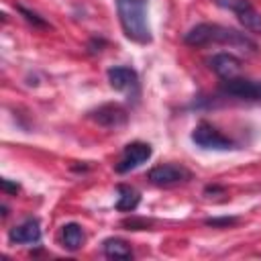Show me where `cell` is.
Here are the masks:
<instances>
[{"label": "cell", "mask_w": 261, "mask_h": 261, "mask_svg": "<svg viewBox=\"0 0 261 261\" xmlns=\"http://www.w3.org/2000/svg\"><path fill=\"white\" fill-rule=\"evenodd\" d=\"M116 192H118V200L114 204L116 210H120V212H133V210H137V206L141 202V194L133 186L118 184L116 186Z\"/></svg>", "instance_id": "obj_13"}, {"label": "cell", "mask_w": 261, "mask_h": 261, "mask_svg": "<svg viewBox=\"0 0 261 261\" xmlns=\"http://www.w3.org/2000/svg\"><path fill=\"white\" fill-rule=\"evenodd\" d=\"M220 94L247 100V102H261V80H247V77H228L220 84Z\"/></svg>", "instance_id": "obj_4"}, {"label": "cell", "mask_w": 261, "mask_h": 261, "mask_svg": "<svg viewBox=\"0 0 261 261\" xmlns=\"http://www.w3.org/2000/svg\"><path fill=\"white\" fill-rule=\"evenodd\" d=\"M104 45H106V41H104V39H98V37H94V39L88 43V51H90L92 55H94V53H100Z\"/></svg>", "instance_id": "obj_18"}, {"label": "cell", "mask_w": 261, "mask_h": 261, "mask_svg": "<svg viewBox=\"0 0 261 261\" xmlns=\"http://www.w3.org/2000/svg\"><path fill=\"white\" fill-rule=\"evenodd\" d=\"M184 43L190 47L228 45L232 49H241V51H249V53L257 51V43L247 33H241L232 27H224L218 22H200V24L192 27L184 35Z\"/></svg>", "instance_id": "obj_1"}, {"label": "cell", "mask_w": 261, "mask_h": 261, "mask_svg": "<svg viewBox=\"0 0 261 261\" xmlns=\"http://www.w3.org/2000/svg\"><path fill=\"white\" fill-rule=\"evenodd\" d=\"M8 241L12 245H35L41 241V224L37 218H27L8 230Z\"/></svg>", "instance_id": "obj_10"}, {"label": "cell", "mask_w": 261, "mask_h": 261, "mask_svg": "<svg viewBox=\"0 0 261 261\" xmlns=\"http://www.w3.org/2000/svg\"><path fill=\"white\" fill-rule=\"evenodd\" d=\"M147 177L155 186L169 188V186L184 184V181L192 179V171L188 167H184V165H177V163H161V165H155L147 173Z\"/></svg>", "instance_id": "obj_6"}, {"label": "cell", "mask_w": 261, "mask_h": 261, "mask_svg": "<svg viewBox=\"0 0 261 261\" xmlns=\"http://www.w3.org/2000/svg\"><path fill=\"white\" fill-rule=\"evenodd\" d=\"M192 141L202 147V149H208V151H230L234 149V141L228 139L226 135H222L214 124L206 122V120H200L194 130H192Z\"/></svg>", "instance_id": "obj_3"}, {"label": "cell", "mask_w": 261, "mask_h": 261, "mask_svg": "<svg viewBox=\"0 0 261 261\" xmlns=\"http://www.w3.org/2000/svg\"><path fill=\"white\" fill-rule=\"evenodd\" d=\"M106 75H108V82H110V86L114 90L124 92V94L133 96V98L139 96V73L133 67H128V65H114V67H110L106 71Z\"/></svg>", "instance_id": "obj_9"}, {"label": "cell", "mask_w": 261, "mask_h": 261, "mask_svg": "<svg viewBox=\"0 0 261 261\" xmlns=\"http://www.w3.org/2000/svg\"><path fill=\"white\" fill-rule=\"evenodd\" d=\"M84 241H86V234H84V228L77 222H67V224L61 226V245L67 251L82 249Z\"/></svg>", "instance_id": "obj_12"}, {"label": "cell", "mask_w": 261, "mask_h": 261, "mask_svg": "<svg viewBox=\"0 0 261 261\" xmlns=\"http://www.w3.org/2000/svg\"><path fill=\"white\" fill-rule=\"evenodd\" d=\"M241 218L239 216H214V218H206L204 224L212 226V228H230L234 224H239Z\"/></svg>", "instance_id": "obj_16"}, {"label": "cell", "mask_w": 261, "mask_h": 261, "mask_svg": "<svg viewBox=\"0 0 261 261\" xmlns=\"http://www.w3.org/2000/svg\"><path fill=\"white\" fill-rule=\"evenodd\" d=\"M216 192H224V188H220V186H208L204 190V194H216Z\"/></svg>", "instance_id": "obj_20"}, {"label": "cell", "mask_w": 261, "mask_h": 261, "mask_svg": "<svg viewBox=\"0 0 261 261\" xmlns=\"http://www.w3.org/2000/svg\"><path fill=\"white\" fill-rule=\"evenodd\" d=\"M102 253L110 259H130L133 257V249L124 239L118 237H108L102 241Z\"/></svg>", "instance_id": "obj_14"}, {"label": "cell", "mask_w": 261, "mask_h": 261, "mask_svg": "<svg viewBox=\"0 0 261 261\" xmlns=\"http://www.w3.org/2000/svg\"><path fill=\"white\" fill-rule=\"evenodd\" d=\"M116 12L126 39L147 45L153 41L147 22V0H116Z\"/></svg>", "instance_id": "obj_2"}, {"label": "cell", "mask_w": 261, "mask_h": 261, "mask_svg": "<svg viewBox=\"0 0 261 261\" xmlns=\"http://www.w3.org/2000/svg\"><path fill=\"white\" fill-rule=\"evenodd\" d=\"M216 4H220L222 8H228L230 12H234L239 22L247 31L261 33V12L249 0H216Z\"/></svg>", "instance_id": "obj_7"}, {"label": "cell", "mask_w": 261, "mask_h": 261, "mask_svg": "<svg viewBox=\"0 0 261 261\" xmlns=\"http://www.w3.org/2000/svg\"><path fill=\"white\" fill-rule=\"evenodd\" d=\"M16 10L22 14V18L29 22V24H33L35 29H49V22L43 18V16H39L35 10H31V8H27V6H22V4H16Z\"/></svg>", "instance_id": "obj_15"}, {"label": "cell", "mask_w": 261, "mask_h": 261, "mask_svg": "<svg viewBox=\"0 0 261 261\" xmlns=\"http://www.w3.org/2000/svg\"><path fill=\"white\" fill-rule=\"evenodd\" d=\"M206 63L222 80L234 77L241 71V67H243V61L237 55H232V53H214L212 57L206 59Z\"/></svg>", "instance_id": "obj_11"}, {"label": "cell", "mask_w": 261, "mask_h": 261, "mask_svg": "<svg viewBox=\"0 0 261 261\" xmlns=\"http://www.w3.org/2000/svg\"><path fill=\"white\" fill-rule=\"evenodd\" d=\"M122 226H126L128 230H145L151 226V220L147 218H137V216H130L126 220H122Z\"/></svg>", "instance_id": "obj_17"}, {"label": "cell", "mask_w": 261, "mask_h": 261, "mask_svg": "<svg viewBox=\"0 0 261 261\" xmlns=\"http://www.w3.org/2000/svg\"><path fill=\"white\" fill-rule=\"evenodd\" d=\"M0 186H2V190H4L6 194H16V192L20 190V186H18V184H12V181H8V179H2V181H0Z\"/></svg>", "instance_id": "obj_19"}, {"label": "cell", "mask_w": 261, "mask_h": 261, "mask_svg": "<svg viewBox=\"0 0 261 261\" xmlns=\"http://www.w3.org/2000/svg\"><path fill=\"white\" fill-rule=\"evenodd\" d=\"M90 118L104 128H120L126 124L128 112L118 102H106V104H100L98 108L90 110Z\"/></svg>", "instance_id": "obj_8"}, {"label": "cell", "mask_w": 261, "mask_h": 261, "mask_svg": "<svg viewBox=\"0 0 261 261\" xmlns=\"http://www.w3.org/2000/svg\"><path fill=\"white\" fill-rule=\"evenodd\" d=\"M151 155H153V149H151L149 143L133 141V143H128V145L122 149V155H120V159L116 161L114 169H116V173H128V171H133V169H137L139 165L147 163V161L151 159Z\"/></svg>", "instance_id": "obj_5"}]
</instances>
